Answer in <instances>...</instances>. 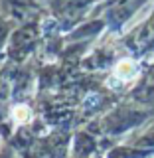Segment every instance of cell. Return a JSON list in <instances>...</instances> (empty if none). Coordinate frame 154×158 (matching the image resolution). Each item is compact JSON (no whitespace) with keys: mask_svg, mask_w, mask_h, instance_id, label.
<instances>
[{"mask_svg":"<svg viewBox=\"0 0 154 158\" xmlns=\"http://www.w3.org/2000/svg\"><path fill=\"white\" fill-rule=\"evenodd\" d=\"M138 75V67L132 59H123V61L117 63L115 67V77L121 79V81H131Z\"/></svg>","mask_w":154,"mask_h":158,"instance_id":"6da1fadb","label":"cell"},{"mask_svg":"<svg viewBox=\"0 0 154 158\" xmlns=\"http://www.w3.org/2000/svg\"><path fill=\"white\" fill-rule=\"evenodd\" d=\"M14 118H16V123H28L30 121V117H32V113H30V109L26 105H20L14 109Z\"/></svg>","mask_w":154,"mask_h":158,"instance_id":"7a4b0ae2","label":"cell"}]
</instances>
